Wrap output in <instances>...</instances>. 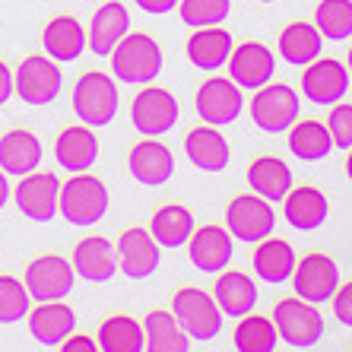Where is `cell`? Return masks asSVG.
Returning a JSON list of instances; mask_svg holds the SVG:
<instances>
[{"label": "cell", "instance_id": "74e56055", "mask_svg": "<svg viewBox=\"0 0 352 352\" xmlns=\"http://www.w3.org/2000/svg\"><path fill=\"white\" fill-rule=\"evenodd\" d=\"M32 311V295L23 279L0 273V324H19Z\"/></svg>", "mask_w": 352, "mask_h": 352}, {"label": "cell", "instance_id": "5bb4252c", "mask_svg": "<svg viewBox=\"0 0 352 352\" xmlns=\"http://www.w3.org/2000/svg\"><path fill=\"white\" fill-rule=\"evenodd\" d=\"M349 86H352V76L343 60L318 58L308 67H302V96L308 98L311 105L330 108V105H336V102H343Z\"/></svg>", "mask_w": 352, "mask_h": 352}, {"label": "cell", "instance_id": "ba28073f", "mask_svg": "<svg viewBox=\"0 0 352 352\" xmlns=\"http://www.w3.org/2000/svg\"><path fill=\"white\" fill-rule=\"evenodd\" d=\"M226 229L232 232L235 241L257 245V241H263V238L273 235V229H276V210H273L270 200L257 197L254 190L238 194L226 206Z\"/></svg>", "mask_w": 352, "mask_h": 352}, {"label": "cell", "instance_id": "d6a6232c", "mask_svg": "<svg viewBox=\"0 0 352 352\" xmlns=\"http://www.w3.org/2000/svg\"><path fill=\"white\" fill-rule=\"evenodd\" d=\"M197 222L194 213H190L184 204H165L153 213V222H149V232L162 248H184L188 238L194 235Z\"/></svg>", "mask_w": 352, "mask_h": 352}, {"label": "cell", "instance_id": "f546056e", "mask_svg": "<svg viewBox=\"0 0 352 352\" xmlns=\"http://www.w3.org/2000/svg\"><path fill=\"white\" fill-rule=\"evenodd\" d=\"M45 159V146H41V140L35 137L32 131H7L0 137V168L13 178H23V175L35 172Z\"/></svg>", "mask_w": 352, "mask_h": 352}, {"label": "cell", "instance_id": "603a6c76", "mask_svg": "<svg viewBox=\"0 0 352 352\" xmlns=\"http://www.w3.org/2000/svg\"><path fill=\"white\" fill-rule=\"evenodd\" d=\"M29 333L38 346H60L67 336L76 330V311L60 298V302H38L29 311Z\"/></svg>", "mask_w": 352, "mask_h": 352}, {"label": "cell", "instance_id": "9c48e42d", "mask_svg": "<svg viewBox=\"0 0 352 352\" xmlns=\"http://www.w3.org/2000/svg\"><path fill=\"white\" fill-rule=\"evenodd\" d=\"M13 86H16V96L25 105L45 108L60 96L64 74H60L58 60L48 58V54H29L25 60H19L16 74H13Z\"/></svg>", "mask_w": 352, "mask_h": 352}, {"label": "cell", "instance_id": "e575fe53", "mask_svg": "<svg viewBox=\"0 0 352 352\" xmlns=\"http://www.w3.org/2000/svg\"><path fill=\"white\" fill-rule=\"evenodd\" d=\"M98 349L102 352H143L146 349V333L143 324L131 314H111L98 324Z\"/></svg>", "mask_w": 352, "mask_h": 352}, {"label": "cell", "instance_id": "44dd1931", "mask_svg": "<svg viewBox=\"0 0 352 352\" xmlns=\"http://www.w3.org/2000/svg\"><path fill=\"white\" fill-rule=\"evenodd\" d=\"M283 219L298 232H318L330 219V200L327 194L314 184H298L283 200Z\"/></svg>", "mask_w": 352, "mask_h": 352}, {"label": "cell", "instance_id": "8fae6325", "mask_svg": "<svg viewBox=\"0 0 352 352\" xmlns=\"http://www.w3.org/2000/svg\"><path fill=\"white\" fill-rule=\"evenodd\" d=\"M16 210L29 222H51L60 216V178L54 172H29L13 188Z\"/></svg>", "mask_w": 352, "mask_h": 352}, {"label": "cell", "instance_id": "b9f144b4", "mask_svg": "<svg viewBox=\"0 0 352 352\" xmlns=\"http://www.w3.org/2000/svg\"><path fill=\"white\" fill-rule=\"evenodd\" d=\"M60 349L64 352H98V340H89V336H82V333H70L60 343Z\"/></svg>", "mask_w": 352, "mask_h": 352}, {"label": "cell", "instance_id": "4dcf8cb0", "mask_svg": "<svg viewBox=\"0 0 352 352\" xmlns=\"http://www.w3.org/2000/svg\"><path fill=\"white\" fill-rule=\"evenodd\" d=\"M286 146L298 162H320L333 153V137H330L327 124L314 121V118H298L286 131Z\"/></svg>", "mask_w": 352, "mask_h": 352}, {"label": "cell", "instance_id": "836d02e7", "mask_svg": "<svg viewBox=\"0 0 352 352\" xmlns=\"http://www.w3.org/2000/svg\"><path fill=\"white\" fill-rule=\"evenodd\" d=\"M143 333H146V352H188L194 346V340L181 330L175 314L162 308L143 318Z\"/></svg>", "mask_w": 352, "mask_h": 352}, {"label": "cell", "instance_id": "d6986e66", "mask_svg": "<svg viewBox=\"0 0 352 352\" xmlns=\"http://www.w3.org/2000/svg\"><path fill=\"white\" fill-rule=\"evenodd\" d=\"M184 156L190 159L194 168L200 172H226L232 162V146L222 127H213V124H200L184 137Z\"/></svg>", "mask_w": 352, "mask_h": 352}, {"label": "cell", "instance_id": "ac0fdd59", "mask_svg": "<svg viewBox=\"0 0 352 352\" xmlns=\"http://www.w3.org/2000/svg\"><path fill=\"white\" fill-rule=\"evenodd\" d=\"M188 257L200 273H219L232 263L235 254V238L226 226H200L188 238Z\"/></svg>", "mask_w": 352, "mask_h": 352}, {"label": "cell", "instance_id": "d590c367", "mask_svg": "<svg viewBox=\"0 0 352 352\" xmlns=\"http://www.w3.org/2000/svg\"><path fill=\"white\" fill-rule=\"evenodd\" d=\"M232 346L238 352H273L279 346V333L273 318L254 314V311L241 314L235 330H232Z\"/></svg>", "mask_w": 352, "mask_h": 352}, {"label": "cell", "instance_id": "ffe728a7", "mask_svg": "<svg viewBox=\"0 0 352 352\" xmlns=\"http://www.w3.org/2000/svg\"><path fill=\"white\" fill-rule=\"evenodd\" d=\"M127 32H131V13H127V7L118 3V0H105L89 19L86 45H89V51L96 58H108Z\"/></svg>", "mask_w": 352, "mask_h": 352}, {"label": "cell", "instance_id": "83f0119b", "mask_svg": "<svg viewBox=\"0 0 352 352\" xmlns=\"http://www.w3.org/2000/svg\"><path fill=\"white\" fill-rule=\"evenodd\" d=\"M232 48H235V38H232L229 29L222 25H204V29H194V35L188 38V60L197 70H219V67L229 64Z\"/></svg>", "mask_w": 352, "mask_h": 352}, {"label": "cell", "instance_id": "7a4b0ae2", "mask_svg": "<svg viewBox=\"0 0 352 352\" xmlns=\"http://www.w3.org/2000/svg\"><path fill=\"white\" fill-rule=\"evenodd\" d=\"M76 118L89 127H108L121 111V92H118L115 76L102 74V70H86L74 86L70 98Z\"/></svg>", "mask_w": 352, "mask_h": 352}, {"label": "cell", "instance_id": "7dc6e473", "mask_svg": "<svg viewBox=\"0 0 352 352\" xmlns=\"http://www.w3.org/2000/svg\"><path fill=\"white\" fill-rule=\"evenodd\" d=\"M346 70H349V76H352V45H349V54H346Z\"/></svg>", "mask_w": 352, "mask_h": 352}, {"label": "cell", "instance_id": "30bf717a", "mask_svg": "<svg viewBox=\"0 0 352 352\" xmlns=\"http://www.w3.org/2000/svg\"><path fill=\"white\" fill-rule=\"evenodd\" d=\"M194 111L204 124L213 127H229L245 111V89L238 86L232 76H210V80L197 89Z\"/></svg>", "mask_w": 352, "mask_h": 352}, {"label": "cell", "instance_id": "2e32d148", "mask_svg": "<svg viewBox=\"0 0 352 352\" xmlns=\"http://www.w3.org/2000/svg\"><path fill=\"white\" fill-rule=\"evenodd\" d=\"M118 270L127 279H149L162 263V245L143 226H131L118 235Z\"/></svg>", "mask_w": 352, "mask_h": 352}, {"label": "cell", "instance_id": "3957f363", "mask_svg": "<svg viewBox=\"0 0 352 352\" xmlns=\"http://www.w3.org/2000/svg\"><path fill=\"white\" fill-rule=\"evenodd\" d=\"M108 184L102 178L89 172L70 175V181L60 184V216L76 229H89L96 222H102V216L108 213Z\"/></svg>", "mask_w": 352, "mask_h": 352}, {"label": "cell", "instance_id": "bcb514c9", "mask_svg": "<svg viewBox=\"0 0 352 352\" xmlns=\"http://www.w3.org/2000/svg\"><path fill=\"white\" fill-rule=\"evenodd\" d=\"M346 178L352 181V149H346Z\"/></svg>", "mask_w": 352, "mask_h": 352}, {"label": "cell", "instance_id": "d4e9b609", "mask_svg": "<svg viewBox=\"0 0 352 352\" xmlns=\"http://www.w3.org/2000/svg\"><path fill=\"white\" fill-rule=\"evenodd\" d=\"M213 298L219 305V311L226 318H241V314L254 311L257 308V283L251 273L245 270H219L216 273V286H213Z\"/></svg>", "mask_w": 352, "mask_h": 352}, {"label": "cell", "instance_id": "8d00e7d4", "mask_svg": "<svg viewBox=\"0 0 352 352\" xmlns=\"http://www.w3.org/2000/svg\"><path fill=\"white\" fill-rule=\"evenodd\" d=\"M314 25L324 41H346L352 35V0H320Z\"/></svg>", "mask_w": 352, "mask_h": 352}, {"label": "cell", "instance_id": "f1b7e54d", "mask_svg": "<svg viewBox=\"0 0 352 352\" xmlns=\"http://www.w3.org/2000/svg\"><path fill=\"white\" fill-rule=\"evenodd\" d=\"M245 181L257 197L270 200V204H283L295 184L289 162H283L279 156H257L254 162L248 165Z\"/></svg>", "mask_w": 352, "mask_h": 352}, {"label": "cell", "instance_id": "484cf974", "mask_svg": "<svg viewBox=\"0 0 352 352\" xmlns=\"http://www.w3.org/2000/svg\"><path fill=\"white\" fill-rule=\"evenodd\" d=\"M295 263H298V254H295V248L289 245L286 238L267 235L263 241L254 245L251 267H254V276L261 279V283H270V286L289 283L295 273Z\"/></svg>", "mask_w": 352, "mask_h": 352}, {"label": "cell", "instance_id": "8992f818", "mask_svg": "<svg viewBox=\"0 0 352 352\" xmlns=\"http://www.w3.org/2000/svg\"><path fill=\"white\" fill-rule=\"evenodd\" d=\"M172 314L190 340H204V343L216 340L226 324V314L219 311L213 292H204L197 286H184L172 295Z\"/></svg>", "mask_w": 352, "mask_h": 352}, {"label": "cell", "instance_id": "7bdbcfd3", "mask_svg": "<svg viewBox=\"0 0 352 352\" xmlns=\"http://www.w3.org/2000/svg\"><path fill=\"white\" fill-rule=\"evenodd\" d=\"M143 13H149V16H162V13H172V10H178V0H133Z\"/></svg>", "mask_w": 352, "mask_h": 352}, {"label": "cell", "instance_id": "e0dca14e", "mask_svg": "<svg viewBox=\"0 0 352 352\" xmlns=\"http://www.w3.org/2000/svg\"><path fill=\"white\" fill-rule=\"evenodd\" d=\"M229 76L241 89L254 92L276 76V54L263 41H245L235 45L229 58Z\"/></svg>", "mask_w": 352, "mask_h": 352}, {"label": "cell", "instance_id": "ab89813d", "mask_svg": "<svg viewBox=\"0 0 352 352\" xmlns=\"http://www.w3.org/2000/svg\"><path fill=\"white\" fill-rule=\"evenodd\" d=\"M327 131L333 137V149H352V105L349 102H336L327 111Z\"/></svg>", "mask_w": 352, "mask_h": 352}, {"label": "cell", "instance_id": "7c38bea8", "mask_svg": "<svg viewBox=\"0 0 352 352\" xmlns=\"http://www.w3.org/2000/svg\"><path fill=\"white\" fill-rule=\"evenodd\" d=\"M25 289L32 295V302H60L74 292L76 270L74 263L64 261L60 254H41L25 267Z\"/></svg>", "mask_w": 352, "mask_h": 352}, {"label": "cell", "instance_id": "6da1fadb", "mask_svg": "<svg viewBox=\"0 0 352 352\" xmlns=\"http://www.w3.org/2000/svg\"><path fill=\"white\" fill-rule=\"evenodd\" d=\"M111 60V76L127 86H146L156 82L165 67V54L159 48V41L146 32H127L118 48L108 54Z\"/></svg>", "mask_w": 352, "mask_h": 352}, {"label": "cell", "instance_id": "4316f807", "mask_svg": "<svg viewBox=\"0 0 352 352\" xmlns=\"http://www.w3.org/2000/svg\"><path fill=\"white\" fill-rule=\"evenodd\" d=\"M41 48L48 58H54L58 64H70V60H80V54L89 45H86V29L76 16H54L45 23L41 29Z\"/></svg>", "mask_w": 352, "mask_h": 352}, {"label": "cell", "instance_id": "1f68e13d", "mask_svg": "<svg viewBox=\"0 0 352 352\" xmlns=\"http://www.w3.org/2000/svg\"><path fill=\"white\" fill-rule=\"evenodd\" d=\"M324 54V35L318 32L314 23H289L279 32V58L292 67H308Z\"/></svg>", "mask_w": 352, "mask_h": 352}, {"label": "cell", "instance_id": "7402d4cb", "mask_svg": "<svg viewBox=\"0 0 352 352\" xmlns=\"http://www.w3.org/2000/svg\"><path fill=\"white\" fill-rule=\"evenodd\" d=\"M54 159L64 172L76 175V172H89L92 165L98 162V137L96 127L89 124H74V127H64L60 137L54 140Z\"/></svg>", "mask_w": 352, "mask_h": 352}, {"label": "cell", "instance_id": "f6af8a7d", "mask_svg": "<svg viewBox=\"0 0 352 352\" xmlns=\"http://www.w3.org/2000/svg\"><path fill=\"white\" fill-rule=\"evenodd\" d=\"M10 175L3 172V168H0V210H3V206L10 204V197H13V188H10Z\"/></svg>", "mask_w": 352, "mask_h": 352}, {"label": "cell", "instance_id": "277c9868", "mask_svg": "<svg viewBox=\"0 0 352 352\" xmlns=\"http://www.w3.org/2000/svg\"><path fill=\"white\" fill-rule=\"evenodd\" d=\"M273 324H276L279 340L292 349H314V346L324 340V314L318 311V305L305 302L298 295H289V298H279L273 305Z\"/></svg>", "mask_w": 352, "mask_h": 352}, {"label": "cell", "instance_id": "9a60e30c", "mask_svg": "<svg viewBox=\"0 0 352 352\" xmlns=\"http://www.w3.org/2000/svg\"><path fill=\"white\" fill-rule=\"evenodd\" d=\"M127 172L143 188H162L175 178V153L159 137L137 140L127 153Z\"/></svg>", "mask_w": 352, "mask_h": 352}, {"label": "cell", "instance_id": "c3c4849f", "mask_svg": "<svg viewBox=\"0 0 352 352\" xmlns=\"http://www.w3.org/2000/svg\"><path fill=\"white\" fill-rule=\"evenodd\" d=\"M257 3H276V0H257Z\"/></svg>", "mask_w": 352, "mask_h": 352}, {"label": "cell", "instance_id": "ee69618b", "mask_svg": "<svg viewBox=\"0 0 352 352\" xmlns=\"http://www.w3.org/2000/svg\"><path fill=\"white\" fill-rule=\"evenodd\" d=\"M13 96H16V86H13V70L7 67V60H0V105H7Z\"/></svg>", "mask_w": 352, "mask_h": 352}, {"label": "cell", "instance_id": "f35d334b", "mask_svg": "<svg viewBox=\"0 0 352 352\" xmlns=\"http://www.w3.org/2000/svg\"><path fill=\"white\" fill-rule=\"evenodd\" d=\"M232 13V0H178V16L188 29L222 25Z\"/></svg>", "mask_w": 352, "mask_h": 352}, {"label": "cell", "instance_id": "cb8c5ba5", "mask_svg": "<svg viewBox=\"0 0 352 352\" xmlns=\"http://www.w3.org/2000/svg\"><path fill=\"white\" fill-rule=\"evenodd\" d=\"M70 263H74L76 276L86 283H108V279H115V273H121L118 270V248L102 235L82 238L74 248Z\"/></svg>", "mask_w": 352, "mask_h": 352}, {"label": "cell", "instance_id": "60d3db41", "mask_svg": "<svg viewBox=\"0 0 352 352\" xmlns=\"http://www.w3.org/2000/svg\"><path fill=\"white\" fill-rule=\"evenodd\" d=\"M330 305H333V318L340 320L343 327L352 330V279H349V283H340V286H336Z\"/></svg>", "mask_w": 352, "mask_h": 352}, {"label": "cell", "instance_id": "5b68a950", "mask_svg": "<svg viewBox=\"0 0 352 352\" xmlns=\"http://www.w3.org/2000/svg\"><path fill=\"white\" fill-rule=\"evenodd\" d=\"M248 115L257 131L263 133H286L298 115H302V92L286 86V82H267L254 89V98L248 105Z\"/></svg>", "mask_w": 352, "mask_h": 352}, {"label": "cell", "instance_id": "4fadbf2b", "mask_svg": "<svg viewBox=\"0 0 352 352\" xmlns=\"http://www.w3.org/2000/svg\"><path fill=\"white\" fill-rule=\"evenodd\" d=\"M336 286H340V267L330 254L324 251H311L295 263L292 273V289L298 298L311 305H327L333 298Z\"/></svg>", "mask_w": 352, "mask_h": 352}, {"label": "cell", "instance_id": "52a82bcc", "mask_svg": "<svg viewBox=\"0 0 352 352\" xmlns=\"http://www.w3.org/2000/svg\"><path fill=\"white\" fill-rule=\"evenodd\" d=\"M181 105L178 96L165 86L146 82L131 102V124L140 137H165L178 127Z\"/></svg>", "mask_w": 352, "mask_h": 352}]
</instances>
